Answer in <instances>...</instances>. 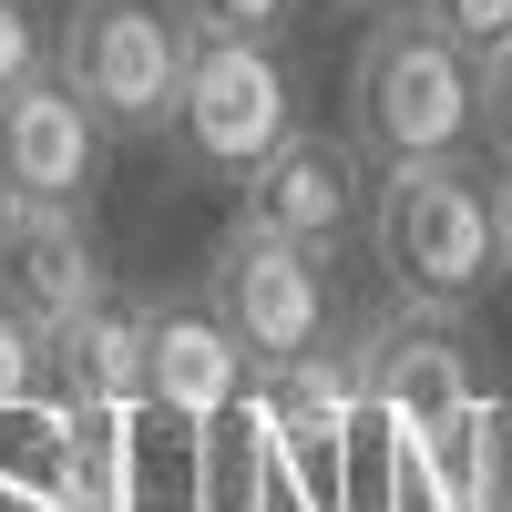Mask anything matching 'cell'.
Wrapping results in <instances>:
<instances>
[{"label":"cell","mask_w":512,"mask_h":512,"mask_svg":"<svg viewBox=\"0 0 512 512\" xmlns=\"http://www.w3.org/2000/svg\"><path fill=\"white\" fill-rule=\"evenodd\" d=\"M349 144L390 175V164H441L482 154V52L451 41L431 11L369 21L349 62Z\"/></svg>","instance_id":"6da1fadb"},{"label":"cell","mask_w":512,"mask_h":512,"mask_svg":"<svg viewBox=\"0 0 512 512\" xmlns=\"http://www.w3.org/2000/svg\"><path fill=\"white\" fill-rule=\"evenodd\" d=\"M369 246H379V277L410 308H441L461 318L472 297L502 277V226H492V175L472 154H441V164H390L369 195Z\"/></svg>","instance_id":"7a4b0ae2"},{"label":"cell","mask_w":512,"mask_h":512,"mask_svg":"<svg viewBox=\"0 0 512 512\" xmlns=\"http://www.w3.org/2000/svg\"><path fill=\"white\" fill-rule=\"evenodd\" d=\"M195 21L185 0H62L52 21V72L103 113L113 144H164L185 103Z\"/></svg>","instance_id":"3957f363"},{"label":"cell","mask_w":512,"mask_h":512,"mask_svg":"<svg viewBox=\"0 0 512 512\" xmlns=\"http://www.w3.org/2000/svg\"><path fill=\"white\" fill-rule=\"evenodd\" d=\"M349 349H359V410L390 431V451H400V461H441V451L482 420L472 349H461V318L410 308V297H400L390 318L349 328Z\"/></svg>","instance_id":"277c9868"},{"label":"cell","mask_w":512,"mask_h":512,"mask_svg":"<svg viewBox=\"0 0 512 512\" xmlns=\"http://www.w3.org/2000/svg\"><path fill=\"white\" fill-rule=\"evenodd\" d=\"M297 134V72L287 41H205L185 62V103H175V154L205 185H246L256 164Z\"/></svg>","instance_id":"5b68a950"},{"label":"cell","mask_w":512,"mask_h":512,"mask_svg":"<svg viewBox=\"0 0 512 512\" xmlns=\"http://www.w3.org/2000/svg\"><path fill=\"white\" fill-rule=\"evenodd\" d=\"M205 308L226 318V338L246 349V369L267 359H297L338 328V287H328V256L318 246H287L267 226H226L216 256H205Z\"/></svg>","instance_id":"8992f818"},{"label":"cell","mask_w":512,"mask_h":512,"mask_svg":"<svg viewBox=\"0 0 512 512\" xmlns=\"http://www.w3.org/2000/svg\"><path fill=\"white\" fill-rule=\"evenodd\" d=\"M246 205L236 216L246 226H267V236H287V246H318V256H338L359 226H369V195H379V175H369V154L349 144V134H297L256 164V175L236 185Z\"/></svg>","instance_id":"52a82bcc"},{"label":"cell","mask_w":512,"mask_h":512,"mask_svg":"<svg viewBox=\"0 0 512 512\" xmlns=\"http://www.w3.org/2000/svg\"><path fill=\"white\" fill-rule=\"evenodd\" d=\"M103 113L72 93L62 72H31L21 93H0V185L21 205H93L103 185Z\"/></svg>","instance_id":"ba28073f"},{"label":"cell","mask_w":512,"mask_h":512,"mask_svg":"<svg viewBox=\"0 0 512 512\" xmlns=\"http://www.w3.org/2000/svg\"><path fill=\"white\" fill-rule=\"evenodd\" d=\"M144 369H154L144 410L185 420L195 441L246 400V349L226 338V318L205 308V297H144Z\"/></svg>","instance_id":"9c48e42d"},{"label":"cell","mask_w":512,"mask_h":512,"mask_svg":"<svg viewBox=\"0 0 512 512\" xmlns=\"http://www.w3.org/2000/svg\"><path fill=\"white\" fill-rule=\"evenodd\" d=\"M113 277H103V246H93V205H21L11 195V226H0V297L52 338L72 308H93Z\"/></svg>","instance_id":"30bf717a"},{"label":"cell","mask_w":512,"mask_h":512,"mask_svg":"<svg viewBox=\"0 0 512 512\" xmlns=\"http://www.w3.org/2000/svg\"><path fill=\"white\" fill-rule=\"evenodd\" d=\"M41 390L62 410H144L154 369H144V297H93L41 338Z\"/></svg>","instance_id":"8fae6325"},{"label":"cell","mask_w":512,"mask_h":512,"mask_svg":"<svg viewBox=\"0 0 512 512\" xmlns=\"http://www.w3.org/2000/svg\"><path fill=\"white\" fill-rule=\"evenodd\" d=\"M62 461H72V410L62 400L41 410V390H31V400L0 410V492H62Z\"/></svg>","instance_id":"7c38bea8"},{"label":"cell","mask_w":512,"mask_h":512,"mask_svg":"<svg viewBox=\"0 0 512 512\" xmlns=\"http://www.w3.org/2000/svg\"><path fill=\"white\" fill-rule=\"evenodd\" d=\"M185 21L205 41H287L297 31V0H185Z\"/></svg>","instance_id":"4fadbf2b"},{"label":"cell","mask_w":512,"mask_h":512,"mask_svg":"<svg viewBox=\"0 0 512 512\" xmlns=\"http://www.w3.org/2000/svg\"><path fill=\"white\" fill-rule=\"evenodd\" d=\"M31 72H52V21L41 0H0V93H21Z\"/></svg>","instance_id":"5bb4252c"},{"label":"cell","mask_w":512,"mask_h":512,"mask_svg":"<svg viewBox=\"0 0 512 512\" xmlns=\"http://www.w3.org/2000/svg\"><path fill=\"white\" fill-rule=\"evenodd\" d=\"M31 390H41V328L11 308V297H0V410L31 400Z\"/></svg>","instance_id":"9a60e30c"},{"label":"cell","mask_w":512,"mask_h":512,"mask_svg":"<svg viewBox=\"0 0 512 512\" xmlns=\"http://www.w3.org/2000/svg\"><path fill=\"white\" fill-rule=\"evenodd\" d=\"M451 41H472V52H492V41H512V0H420Z\"/></svg>","instance_id":"2e32d148"},{"label":"cell","mask_w":512,"mask_h":512,"mask_svg":"<svg viewBox=\"0 0 512 512\" xmlns=\"http://www.w3.org/2000/svg\"><path fill=\"white\" fill-rule=\"evenodd\" d=\"M482 144L512 164V41H492V52H482Z\"/></svg>","instance_id":"e0dca14e"},{"label":"cell","mask_w":512,"mask_h":512,"mask_svg":"<svg viewBox=\"0 0 512 512\" xmlns=\"http://www.w3.org/2000/svg\"><path fill=\"white\" fill-rule=\"evenodd\" d=\"M492 226H502V277H512V164L492 175Z\"/></svg>","instance_id":"ac0fdd59"},{"label":"cell","mask_w":512,"mask_h":512,"mask_svg":"<svg viewBox=\"0 0 512 512\" xmlns=\"http://www.w3.org/2000/svg\"><path fill=\"white\" fill-rule=\"evenodd\" d=\"M0 512H82V502H62V492H0Z\"/></svg>","instance_id":"d6986e66"},{"label":"cell","mask_w":512,"mask_h":512,"mask_svg":"<svg viewBox=\"0 0 512 512\" xmlns=\"http://www.w3.org/2000/svg\"><path fill=\"white\" fill-rule=\"evenodd\" d=\"M492 482H502V512H512V410H502V451H492Z\"/></svg>","instance_id":"ffe728a7"},{"label":"cell","mask_w":512,"mask_h":512,"mask_svg":"<svg viewBox=\"0 0 512 512\" xmlns=\"http://www.w3.org/2000/svg\"><path fill=\"white\" fill-rule=\"evenodd\" d=\"M338 11H359V21H390V11H420V0H338Z\"/></svg>","instance_id":"44dd1931"},{"label":"cell","mask_w":512,"mask_h":512,"mask_svg":"<svg viewBox=\"0 0 512 512\" xmlns=\"http://www.w3.org/2000/svg\"><path fill=\"white\" fill-rule=\"evenodd\" d=\"M0 226H11V185H0Z\"/></svg>","instance_id":"7402d4cb"},{"label":"cell","mask_w":512,"mask_h":512,"mask_svg":"<svg viewBox=\"0 0 512 512\" xmlns=\"http://www.w3.org/2000/svg\"><path fill=\"white\" fill-rule=\"evenodd\" d=\"M123 512H154V502H123Z\"/></svg>","instance_id":"603a6c76"}]
</instances>
